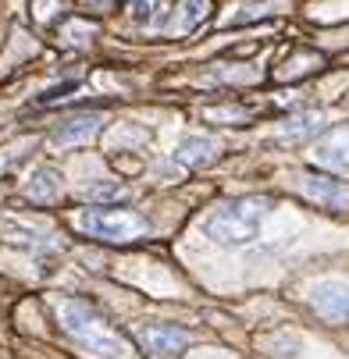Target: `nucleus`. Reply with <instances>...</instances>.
I'll list each match as a JSON object with an SVG mask.
<instances>
[{
	"instance_id": "nucleus-3",
	"label": "nucleus",
	"mask_w": 349,
	"mask_h": 359,
	"mask_svg": "<svg viewBox=\"0 0 349 359\" xmlns=\"http://www.w3.org/2000/svg\"><path fill=\"white\" fill-rule=\"evenodd\" d=\"M79 224H82L86 235H93L100 242H136V238L146 235V221L139 214H132V210H111V207L86 210Z\"/></svg>"
},
{
	"instance_id": "nucleus-10",
	"label": "nucleus",
	"mask_w": 349,
	"mask_h": 359,
	"mask_svg": "<svg viewBox=\"0 0 349 359\" xmlns=\"http://www.w3.org/2000/svg\"><path fill=\"white\" fill-rule=\"evenodd\" d=\"M324 128V114L321 111H303V114H292L282 128L285 139H307V135H317Z\"/></svg>"
},
{
	"instance_id": "nucleus-1",
	"label": "nucleus",
	"mask_w": 349,
	"mask_h": 359,
	"mask_svg": "<svg viewBox=\"0 0 349 359\" xmlns=\"http://www.w3.org/2000/svg\"><path fill=\"white\" fill-rule=\"evenodd\" d=\"M268 214H271L268 196H239V199L221 203L204 221V235L218 245H249L261 235Z\"/></svg>"
},
{
	"instance_id": "nucleus-11",
	"label": "nucleus",
	"mask_w": 349,
	"mask_h": 359,
	"mask_svg": "<svg viewBox=\"0 0 349 359\" xmlns=\"http://www.w3.org/2000/svg\"><path fill=\"white\" fill-rule=\"evenodd\" d=\"M58 192H61V182H58V175H54V171H36V175H32L29 196H32L36 203H54V199H58Z\"/></svg>"
},
{
	"instance_id": "nucleus-12",
	"label": "nucleus",
	"mask_w": 349,
	"mask_h": 359,
	"mask_svg": "<svg viewBox=\"0 0 349 359\" xmlns=\"http://www.w3.org/2000/svg\"><path fill=\"white\" fill-rule=\"evenodd\" d=\"M82 199L89 203H118V199H129V189L118 185V182H93L82 189Z\"/></svg>"
},
{
	"instance_id": "nucleus-7",
	"label": "nucleus",
	"mask_w": 349,
	"mask_h": 359,
	"mask_svg": "<svg viewBox=\"0 0 349 359\" xmlns=\"http://www.w3.org/2000/svg\"><path fill=\"white\" fill-rule=\"evenodd\" d=\"M221 157V142L211 135H185L175 146V161L182 168H211Z\"/></svg>"
},
{
	"instance_id": "nucleus-2",
	"label": "nucleus",
	"mask_w": 349,
	"mask_h": 359,
	"mask_svg": "<svg viewBox=\"0 0 349 359\" xmlns=\"http://www.w3.org/2000/svg\"><path fill=\"white\" fill-rule=\"evenodd\" d=\"M61 327L79 341V345H86L89 352H96L100 359H125L129 355V341L100 317L89 302H79V299H72V302H61Z\"/></svg>"
},
{
	"instance_id": "nucleus-6",
	"label": "nucleus",
	"mask_w": 349,
	"mask_h": 359,
	"mask_svg": "<svg viewBox=\"0 0 349 359\" xmlns=\"http://www.w3.org/2000/svg\"><path fill=\"white\" fill-rule=\"evenodd\" d=\"M299 192L307 199L321 203L328 210H349V185L338 182V178H328V175H299L296 178Z\"/></svg>"
},
{
	"instance_id": "nucleus-8",
	"label": "nucleus",
	"mask_w": 349,
	"mask_h": 359,
	"mask_svg": "<svg viewBox=\"0 0 349 359\" xmlns=\"http://www.w3.org/2000/svg\"><path fill=\"white\" fill-rule=\"evenodd\" d=\"M314 161L324 164V168H335V171H345V168H349V125L328 132V135L314 146Z\"/></svg>"
},
{
	"instance_id": "nucleus-13",
	"label": "nucleus",
	"mask_w": 349,
	"mask_h": 359,
	"mask_svg": "<svg viewBox=\"0 0 349 359\" xmlns=\"http://www.w3.org/2000/svg\"><path fill=\"white\" fill-rule=\"evenodd\" d=\"M204 359H218V355H204Z\"/></svg>"
},
{
	"instance_id": "nucleus-9",
	"label": "nucleus",
	"mask_w": 349,
	"mask_h": 359,
	"mask_svg": "<svg viewBox=\"0 0 349 359\" xmlns=\"http://www.w3.org/2000/svg\"><path fill=\"white\" fill-rule=\"evenodd\" d=\"M100 114H79V118H72V121H65L58 132H54V139L61 142V146H75V142H89L96 132H100Z\"/></svg>"
},
{
	"instance_id": "nucleus-4",
	"label": "nucleus",
	"mask_w": 349,
	"mask_h": 359,
	"mask_svg": "<svg viewBox=\"0 0 349 359\" xmlns=\"http://www.w3.org/2000/svg\"><path fill=\"white\" fill-rule=\"evenodd\" d=\"M310 306L328 324H349V285L345 281H317L310 292Z\"/></svg>"
},
{
	"instance_id": "nucleus-5",
	"label": "nucleus",
	"mask_w": 349,
	"mask_h": 359,
	"mask_svg": "<svg viewBox=\"0 0 349 359\" xmlns=\"http://www.w3.org/2000/svg\"><path fill=\"white\" fill-rule=\"evenodd\" d=\"M189 341H192V334L182 331V327H175V324H146V327H139V345L154 359L178 355Z\"/></svg>"
}]
</instances>
